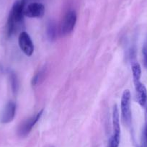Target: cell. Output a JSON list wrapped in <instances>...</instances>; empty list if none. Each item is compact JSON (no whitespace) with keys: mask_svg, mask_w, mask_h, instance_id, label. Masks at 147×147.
<instances>
[{"mask_svg":"<svg viewBox=\"0 0 147 147\" xmlns=\"http://www.w3.org/2000/svg\"><path fill=\"white\" fill-rule=\"evenodd\" d=\"M113 134L121 135L119 111L116 105L114 106L113 111Z\"/></svg>","mask_w":147,"mask_h":147,"instance_id":"obj_9","label":"cell"},{"mask_svg":"<svg viewBox=\"0 0 147 147\" xmlns=\"http://www.w3.org/2000/svg\"><path fill=\"white\" fill-rule=\"evenodd\" d=\"M143 61L144 66L147 68V44L144 45L143 48Z\"/></svg>","mask_w":147,"mask_h":147,"instance_id":"obj_16","label":"cell"},{"mask_svg":"<svg viewBox=\"0 0 147 147\" xmlns=\"http://www.w3.org/2000/svg\"><path fill=\"white\" fill-rule=\"evenodd\" d=\"M76 22H77L76 12L74 10L69 11L65 15L64 18L62 20L61 25L60 29L61 34L67 35V34L71 32L74 27H75Z\"/></svg>","mask_w":147,"mask_h":147,"instance_id":"obj_3","label":"cell"},{"mask_svg":"<svg viewBox=\"0 0 147 147\" xmlns=\"http://www.w3.org/2000/svg\"><path fill=\"white\" fill-rule=\"evenodd\" d=\"M121 114L124 123L130 125L132 121V111H131V94L128 90H124L121 97Z\"/></svg>","mask_w":147,"mask_h":147,"instance_id":"obj_2","label":"cell"},{"mask_svg":"<svg viewBox=\"0 0 147 147\" xmlns=\"http://www.w3.org/2000/svg\"><path fill=\"white\" fill-rule=\"evenodd\" d=\"M45 7L43 4L38 2H32L25 6L24 15L30 18H40L44 15Z\"/></svg>","mask_w":147,"mask_h":147,"instance_id":"obj_5","label":"cell"},{"mask_svg":"<svg viewBox=\"0 0 147 147\" xmlns=\"http://www.w3.org/2000/svg\"><path fill=\"white\" fill-rule=\"evenodd\" d=\"M132 74H133V79H134V83L139 82L141 77V66L138 63H134L132 64Z\"/></svg>","mask_w":147,"mask_h":147,"instance_id":"obj_10","label":"cell"},{"mask_svg":"<svg viewBox=\"0 0 147 147\" xmlns=\"http://www.w3.org/2000/svg\"><path fill=\"white\" fill-rule=\"evenodd\" d=\"M10 82L11 86H12V90L14 93H17L18 91V88H19V82H18V80L17 76L15 75V74L11 73L10 74Z\"/></svg>","mask_w":147,"mask_h":147,"instance_id":"obj_13","label":"cell"},{"mask_svg":"<svg viewBox=\"0 0 147 147\" xmlns=\"http://www.w3.org/2000/svg\"><path fill=\"white\" fill-rule=\"evenodd\" d=\"M142 146L147 147V105L145 107V126L143 132Z\"/></svg>","mask_w":147,"mask_h":147,"instance_id":"obj_14","label":"cell"},{"mask_svg":"<svg viewBox=\"0 0 147 147\" xmlns=\"http://www.w3.org/2000/svg\"><path fill=\"white\" fill-rule=\"evenodd\" d=\"M25 4L26 1L22 0L21 2H16L12 6L6 25V32L8 37H10L15 31H17L18 27L22 24L25 17L24 9Z\"/></svg>","mask_w":147,"mask_h":147,"instance_id":"obj_1","label":"cell"},{"mask_svg":"<svg viewBox=\"0 0 147 147\" xmlns=\"http://www.w3.org/2000/svg\"><path fill=\"white\" fill-rule=\"evenodd\" d=\"M120 141H121V135L113 134L109 139L107 147H118Z\"/></svg>","mask_w":147,"mask_h":147,"instance_id":"obj_11","label":"cell"},{"mask_svg":"<svg viewBox=\"0 0 147 147\" xmlns=\"http://www.w3.org/2000/svg\"><path fill=\"white\" fill-rule=\"evenodd\" d=\"M16 113V104L14 102H9L5 107L1 115L0 121L2 123H9L15 118Z\"/></svg>","mask_w":147,"mask_h":147,"instance_id":"obj_7","label":"cell"},{"mask_svg":"<svg viewBox=\"0 0 147 147\" xmlns=\"http://www.w3.org/2000/svg\"><path fill=\"white\" fill-rule=\"evenodd\" d=\"M43 72L42 71H39L38 73H37L36 74H35V76H34L33 77H32V85H35V84H37L39 82V80L41 79V76L42 74H43Z\"/></svg>","mask_w":147,"mask_h":147,"instance_id":"obj_15","label":"cell"},{"mask_svg":"<svg viewBox=\"0 0 147 147\" xmlns=\"http://www.w3.org/2000/svg\"><path fill=\"white\" fill-rule=\"evenodd\" d=\"M43 110H41L38 113L35 114V115L28 118L27 121L22 123L20 125V126L19 127V129H18V134H19V136H25L28 135L30 132L31 130L32 129L34 125L36 124V123L40 120V117L43 115Z\"/></svg>","mask_w":147,"mask_h":147,"instance_id":"obj_6","label":"cell"},{"mask_svg":"<svg viewBox=\"0 0 147 147\" xmlns=\"http://www.w3.org/2000/svg\"><path fill=\"white\" fill-rule=\"evenodd\" d=\"M141 147H144V146H143L142 145H141Z\"/></svg>","mask_w":147,"mask_h":147,"instance_id":"obj_17","label":"cell"},{"mask_svg":"<svg viewBox=\"0 0 147 147\" xmlns=\"http://www.w3.org/2000/svg\"><path fill=\"white\" fill-rule=\"evenodd\" d=\"M18 43L21 51L26 56H32L34 52V44L28 32H22L18 38Z\"/></svg>","mask_w":147,"mask_h":147,"instance_id":"obj_4","label":"cell"},{"mask_svg":"<svg viewBox=\"0 0 147 147\" xmlns=\"http://www.w3.org/2000/svg\"><path fill=\"white\" fill-rule=\"evenodd\" d=\"M56 26L53 22H50L48 25L47 28V35L49 36V39L51 40H54L56 37Z\"/></svg>","mask_w":147,"mask_h":147,"instance_id":"obj_12","label":"cell"},{"mask_svg":"<svg viewBox=\"0 0 147 147\" xmlns=\"http://www.w3.org/2000/svg\"><path fill=\"white\" fill-rule=\"evenodd\" d=\"M136 91V99L141 107H145L147 105V90L144 84L139 82L134 84Z\"/></svg>","mask_w":147,"mask_h":147,"instance_id":"obj_8","label":"cell"}]
</instances>
